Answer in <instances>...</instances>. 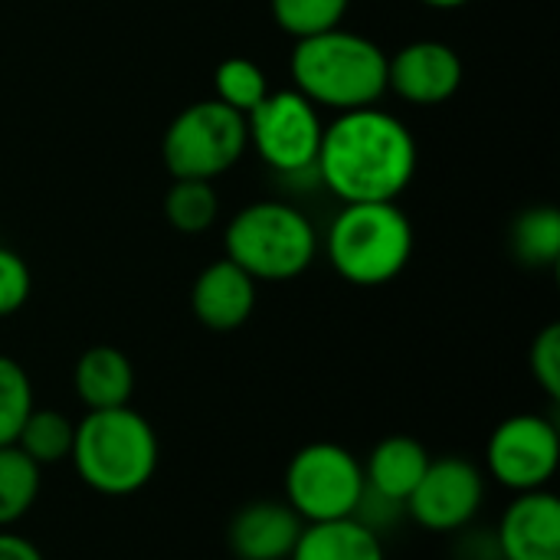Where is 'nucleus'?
Instances as JSON below:
<instances>
[{"instance_id": "dca6fc26", "label": "nucleus", "mask_w": 560, "mask_h": 560, "mask_svg": "<svg viewBox=\"0 0 560 560\" xmlns=\"http://www.w3.org/2000/svg\"><path fill=\"white\" fill-rule=\"evenodd\" d=\"M430 459L433 456L427 453V446L420 440L404 436V433L387 436L371 450L368 463H361L364 466V486L407 509V499L417 489V482L423 479Z\"/></svg>"}, {"instance_id": "f03ea898", "label": "nucleus", "mask_w": 560, "mask_h": 560, "mask_svg": "<svg viewBox=\"0 0 560 560\" xmlns=\"http://www.w3.org/2000/svg\"><path fill=\"white\" fill-rule=\"evenodd\" d=\"M161 459L154 427L131 407L85 410L75 423L69 463L82 486L108 499H128L141 492Z\"/></svg>"}, {"instance_id": "5701e85b", "label": "nucleus", "mask_w": 560, "mask_h": 560, "mask_svg": "<svg viewBox=\"0 0 560 560\" xmlns=\"http://www.w3.org/2000/svg\"><path fill=\"white\" fill-rule=\"evenodd\" d=\"M269 7H272L276 23L289 36L305 39V36L341 26L351 0H269Z\"/></svg>"}, {"instance_id": "0eeeda50", "label": "nucleus", "mask_w": 560, "mask_h": 560, "mask_svg": "<svg viewBox=\"0 0 560 560\" xmlns=\"http://www.w3.org/2000/svg\"><path fill=\"white\" fill-rule=\"evenodd\" d=\"M361 495L364 466L338 443H308L285 466V502L305 525L351 518Z\"/></svg>"}, {"instance_id": "412c9836", "label": "nucleus", "mask_w": 560, "mask_h": 560, "mask_svg": "<svg viewBox=\"0 0 560 560\" xmlns=\"http://www.w3.org/2000/svg\"><path fill=\"white\" fill-rule=\"evenodd\" d=\"M217 213H220V197L210 180L180 177L164 194V217L177 233L197 236L213 226Z\"/></svg>"}, {"instance_id": "f3484780", "label": "nucleus", "mask_w": 560, "mask_h": 560, "mask_svg": "<svg viewBox=\"0 0 560 560\" xmlns=\"http://www.w3.org/2000/svg\"><path fill=\"white\" fill-rule=\"evenodd\" d=\"M289 560H387L381 535L358 518L305 525Z\"/></svg>"}, {"instance_id": "4468645a", "label": "nucleus", "mask_w": 560, "mask_h": 560, "mask_svg": "<svg viewBox=\"0 0 560 560\" xmlns=\"http://www.w3.org/2000/svg\"><path fill=\"white\" fill-rule=\"evenodd\" d=\"M190 308L203 328L236 331L256 308V279L246 276L236 262L217 259L197 276L190 289Z\"/></svg>"}, {"instance_id": "a878e982", "label": "nucleus", "mask_w": 560, "mask_h": 560, "mask_svg": "<svg viewBox=\"0 0 560 560\" xmlns=\"http://www.w3.org/2000/svg\"><path fill=\"white\" fill-rule=\"evenodd\" d=\"M30 289H33V276H30V266L23 262V256L0 246V318L16 315L26 305Z\"/></svg>"}, {"instance_id": "4be33fe9", "label": "nucleus", "mask_w": 560, "mask_h": 560, "mask_svg": "<svg viewBox=\"0 0 560 560\" xmlns=\"http://www.w3.org/2000/svg\"><path fill=\"white\" fill-rule=\"evenodd\" d=\"M213 89H217V98L240 115H249L272 92L266 82V72L246 56L223 59L213 72Z\"/></svg>"}, {"instance_id": "423d86ee", "label": "nucleus", "mask_w": 560, "mask_h": 560, "mask_svg": "<svg viewBox=\"0 0 560 560\" xmlns=\"http://www.w3.org/2000/svg\"><path fill=\"white\" fill-rule=\"evenodd\" d=\"M246 144V115L233 112L220 98H203L187 105L167 125L161 154L174 180H213L243 158Z\"/></svg>"}, {"instance_id": "ddd939ff", "label": "nucleus", "mask_w": 560, "mask_h": 560, "mask_svg": "<svg viewBox=\"0 0 560 560\" xmlns=\"http://www.w3.org/2000/svg\"><path fill=\"white\" fill-rule=\"evenodd\" d=\"M302 528L305 522L285 499H259L233 515L226 545L236 560H289Z\"/></svg>"}, {"instance_id": "6e6552de", "label": "nucleus", "mask_w": 560, "mask_h": 560, "mask_svg": "<svg viewBox=\"0 0 560 560\" xmlns=\"http://www.w3.org/2000/svg\"><path fill=\"white\" fill-rule=\"evenodd\" d=\"M249 144L259 158L279 174H305L315 171L318 148H322V115L295 89L269 92L249 115H246Z\"/></svg>"}, {"instance_id": "bb28decb", "label": "nucleus", "mask_w": 560, "mask_h": 560, "mask_svg": "<svg viewBox=\"0 0 560 560\" xmlns=\"http://www.w3.org/2000/svg\"><path fill=\"white\" fill-rule=\"evenodd\" d=\"M0 560H46V558H43V551H39L33 541H26V538L13 535V532L7 528V532H0Z\"/></svg>"}, {"instance_id": "9d476101", "label": "nucleus", "mask_w": 560, "mask_h": 560, "mask_svg": "<svg viewBox=\"0 0 560 560\" xmlns=\"http://www.w3.org/2000/svg\"><path fill=\"white\" fill-rule=\"evenodd\" d=\"M486 502V476L466 456L430 459L423 479L407 499V515L436 535L463 532L476 522Z\"/></svg>"}, {"instance_id": "20e7f679", "label": "nucleus", "mask_w": 560, "mask_h": 560, "mask_svg": "<svg viewBox=\"0 0 560 560\" xmlns=\"http://www.w3.org/2000/svg\"><path fill=\"white\" fill-rule=\"evenodd\" d=\"M413 256V226L394 200L345 203L328 230V259L351 285H384Z\"/></svg>"}, {"instance_id": "f8f14e48", "label": "nucleus", "mask_w": 560, "mask_h": 560, "mask_svg": "<svg viewBox=\"0 0 560 560\" xmlns=\"http://www.w3.org/2000/svg\"><path fill=\"white\" fill-rule=\"evenodd\" d=\"M495 551L505 560H560V499L551 489L518 492L505 509Z\"/></svg>"}, {"instance_id": "f257e3e1", "label": "nucleus", "mask_w": 560, "mask_h": 560, "mask_svg": "<svg viewBox=\"0 0 560 560\" xmlns=\"http://www.w3.org/2000/svg\"><path fill=\"white\" fill-rule=\"evenodd\" d=\"M315 174L345 203L397 200L417 174V141L377 105L338 112L322 131Z\"/></svg>"}, {"instance_id": "cd10ccee", "label": "nucleus", "mask_w": 560, "mask_h": 560, "mask_svg": "<svg viewBox=\"0 0 560 560\" xmlns=\"http://www.w3.org/2000/svg\"><path fill=\"white\" fill-rule=\"evenodd\" d=\"M427 7H436V10H456V7H466L469 0H420Z\"/></svg>"}, {"instance_id": "9b49d317", "label": "nucleus", "mask_w": 560, "mask_h": 560, "mask_svg": "<svg viewBox=\"0 0 560 560\" xmlns=\"http://www.w3.org/2000/svg\"><path fill=\"white\" fill-rule=\"evenodd\" d=\"M463 85V59L440 39H417L387 56V89L410 105H443Z\"/></svg>"}, {"instance_id": "6ab92c4d", "label": "nucleus", "mask_w": 560, "mask_h": 560, "mask_svg": "<svg viewBox=\"0 0 560 560\" xmlns=\"http://www.w3.org/2000/svg\"><path fill=\"white\" fill-rule=\"evenodd\" d=\"M72 436H75V423L66 413L49 410V407H33L30 417L23 420L13 446L23 450L43 469V466H56V463L69 459Z\"/></svg>"}, {"instance_id": "aec40b11", "label": "nucleus", "mask_w": 560, "mask_h": 560, "mask_svg": "<svg viewBox=\"0 0 560 560\" xmlns=\"http://www.w3.org/2000/svg\"><path fill=\"white\" fill-rule=\"evenodd\" d=\"M512 253L518 256L522 266L532 269H548L560 256V213L545 203L525 210L515 226H512Z\"/></svg>"}, {"instance_id": "c85d7f7f", "label": "nucleus", "mask_w": 560, "mask_h": 560, "mask_svg": "<svg viewBox=\"0 0 560 560\" xmlns=\"http://www.w3.org/2000/svg\"><path fill=\"white\" fill-rule=\"evenodd\" d=\"M486 560H505V558H499V555H495V558H486Z\"/></svg>"}, {"instance_id": "39448f33", "label": "nucleus", "mask_w": 560, "mask_h": 560, "mask_svg": "<svg viewBox=\"0 0 560 560\" xmlns=\"http://www.w3.org/2000/svg\"><path fill=\"white\" fill-rule=\"evenodd\" d=\"M226 259L256 282H289L302 276L318 253L315 226L302 210L282 200L243 207L226 226Z\"/></svg>"}, {"instance_id": "7ed1b4c3", "label": "nucleus", "mask_w": 560, "mask_h": 560, "mask_svg": "<svg viewBox=\"0 0 560 560\" xmlns=\"http://www.w3.org/2000/svg\"><path fill=\"white\" fill-rule=\"evenodd\" d=\"M292 82L312 105L335 112L377 105L387 92V56L384 49L351 30H325L295 39L292 49Z\"/></svg>"}, {"instance_id": "a211bd4d", "label": "nucleus", "mask_w": 560, "mask_h": 560, "mask_svg": "<svg viewBox=\"0 0 560 560\" xmlns=\"http://www.w3.org/2000/svg\"><path fill=\"white\" fill-rule=\"evenodd\" d=\"M43 469L13 443L0 446V532L13 528L30 515L39 499Z\"/></svg>"}, {"instance_id": "b1692460", "label": "nucleus", "mask_w": 560, "mask_h": 560, "mask_svg": "<svg viewBox=\"0 0 560 560\" xmlns=\"http://www.w3.org/2000/svg\"><path fill=\"white\" fill-rule=\"evenodd\" d=\"M33 407L36 400L30 374L13 358L0 354V446L16 443V433Z\"/></svg>"}, {"instance_id": "393cba45", "label": "nucleus", "mask_w": 560, "mask_h": 560, "mask_svg": "<svg viewBox=\"0 0 560 560\" xmlns=\"http://www.w3.org/2000/svg\"><path fill=\"white\" fill-rule=\"evenodd\" d=\"M532 364V377L535 384L548 394V400H560V325H548L541 328V335L532 345L528 354Z\"/></svg>"}, {"instance_id": "2eb2a0df", "label": "nucleus", "mask_w": 560, "mask_h": 560, "mask_svg": "<svg viewBox=\"0 0 560 560\" xmlns=\"http://www.w3.org/2000/svg\"><path fill=\"white\" fill-rule=\"evenodd\" d=\"M72 387L85 410L128 407L135 394V368L125 351L112 345H95L79 354L72 371Z\"/></svg>"}, {"instance_id": "1a4fd4ad", "label": "nucleus", "mask_w": 560, "mask_h": 560, "mask_svg": "<svg viewBox=\"0 0 560 560\" xmlns=\"http://www.w3.org/2000/svg\"><path fill=\"white\" fill-rule=\"evenodd\" d=\"M560 466L558 427L541 413H515L502 420L486 446L489 476L509 492L548 489Z\"/></svg>"}]
</instances>
